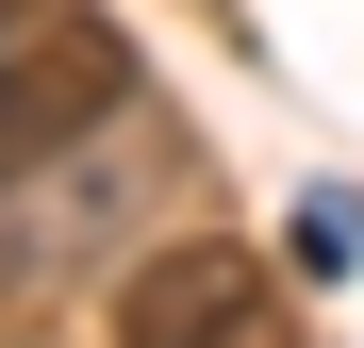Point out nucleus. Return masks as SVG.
Masks as SVG:
<instances>
[{
    "mask_svg": "<svg viewBox=\"0 0 364 348\" xmlns=\"http://www.w3.org/2000/svg\"><path fill=\"white\" fill-rule=\"evenodd\" d=\"M149 116H116L100 149L33 166V183H0V299H50V282H83L100 249H149Z\"/></svg>",
    "mask_w": 364,
    "mask_h": 348,
    "instance_id": "obj_2",
    "label": "nucleus"
},
{
    "mask_svg": "<svg viewBox=\"0 0 364 348\" xmlns=\"http://www.w3.org/2000/svg\"><path fill=\"white\" fill-rule=\"evenodd\" d=\"M116 348H298L249 232H166L116 265Z\"/></svg>",
    "mask_w": 364,
    "mask_h": 348,
    "instance_id": "obj_3",
    "label": "nucleus"
},
{
    "mask_svg": "<svg viewBox=\"0 0 364 348\" xmlns=\"http://www.w3.org/2000/svg\"><path fill=\"white\" fill-rule=\"evenodd\" d=\"M116 116H149V67H133V33H116L100 0H33V17H0V183L100 149Z\"/></svg>",
    "mask_w": 364,
    "mask_h": 348,
    "instance_id": "obj_1",
    "label": "nucleus"
}]
</instances>
